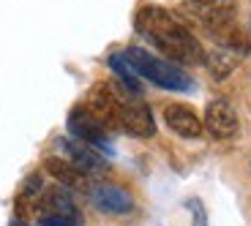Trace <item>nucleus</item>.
<instances>
[{
    "label": "nucleus",
    "instance_id": "obj_1",
    "mask_svg": "<svg viewBox=\"0 0 251 226\" xmlns=\"http://www.w3.org/2000/svg\"><path fill=\"white\" fill-rule=\"evenodd\" d=\"M137 30L172 63H180V66L205 63V49H202L200 38L167 8L142 6L137 14Z\"/></svg>",
    "mask_w": 251,
    "mask_h": 226
},
{
    "label": "nucleus",
    "instance_id": "obj_2",
    "mask_svg": "<svg viewBox=\"0 0 251 226\" xmlns=\"http://www.w3.org/2000/svg\"><path fill=\"white\" fill-rule=\"evenodd\" d=\"M123 57H126V63L134 68L137 76H145L148 82H153V85H158V88H164V90L183 93V90L194 88L191 76L183 74V68H177V66L172 63V60H167V57H156V55H151V52L139 49V46H128V49L123 52Z\"/></svg>",
    "mask_w": 251,
    "mask_h": 226
},
{
    "label": "nucleus",
    "instance_id": "obj_3",
    "mask_svg": "<svg viewBox=\"0 0 251 226\" xmlns=\"http://www.w3.org/2000/svg\"><path fill=\"white\" fill-rule=\"evenodd\" d=\"M180 11L210 33L235 22V0H183Z\"/></svg>",
    "mask_w": 251,
    "mask_h": 226
},
{
    "label": "nucleus",
    "instance_id": "obj_4",
    "mask_svg": "<svg viewBox=\"0 0 251 226\" xmlns=\"http://www.w3.org/2000/svg\"><path fill=\"white\" fill-rule=\"evenodd\" d=\"M88 199L93 202V207L109 215H128L134 213V196L126 188L115 185V182H90Z\"/></svg>",
    "mask_w": 251,
    "mask_h": 226
},
{
    "label": "nucleus",
    "instance_id": "obj_5",
    "mask_svg": "<svg viewBox=\"0 0 251 226\" xmlns=\"http://www.w3.org/2000/svg\"><path fill=\"white\" fill-rule=\"evenodd\" d=\"M69 131L74 134V139H79V142H85V145L99 147V150H104V153L109 150L107 128H104L99 120L90 114V109L85 107V104H79V107L71 109V114H69Z\"/></svg>",
    "mask_w": 251,
    "mask_h": 226
},
{
    "label": "nucleus",
    "instance_id": "obj_6",
    "mask_svg": "<svg viewBox=\"0 0 251 226\" xmlns=\"http://www.w3.org/2000/svg\"><path fill=\"white\" fill-rule=\"evenodd\" d=\"M120 131L139 139H148L156 134V120H153V112L148 109L145 101L134 98V95L123 98V104H120Z\"/></svg>",
    "mask_w": 251,
    "mask_h": 226
},
{
    "label": "nucleus",
    "instance_id": "obj_7",
    "mask_svg": "<svg viewBox=\"0 0 251 226\" xmlns=\"http://www.w3.org/2000/svg\"><path fill=\"white\" fill-rule=\"evenodd\" d=\"M202 126L213 139H232L238 134V112L226 98H216L207 104Z\"/></svg>",
    "mask_w": 251,
    "mask_h": 226
},
{
    "label": "nucleus",
    "instance_id": "obj_8",
    "mask_svg": "<svg viewBox=\"0 0 251 226\" xmlns=\"http://www.w3.org/2000/svg\"><path fill=\"white\" fill-rule=\"evenodd\" d=\"M164 123L183 139H200L205 131L202 117L188 104H167L164 107Z\"/></svg>",
    "mask_w": 251,
    "mask_h": 226
},
{
    "label": "nucleus",
    "instance_id": "obj_9",
    "mask_svg": "<svg viewBox=\"0 0 251 226\" xmlns=\"http://www.w3.org/2000/svg\"><path fill=\"white\" fill-rule=\"evenodd\" d=\"M57 145L66 153V158L74 163L76 169L85 172V175H101V172H107V161L96 153V147L85 145L79 139H60Z\"/></svg>",
    "mask_w": 251,
    "mask_h": 226
},
{
    "label": "nucleus",
    "instance_id": "obj_10",
    "mask_svg": "<svg viewBox=\"0 0 251 226\" xmlns=\"http://www.w3.org/2000/svg\"><path fill=\"white\" fill-rule=\"evenodd\" d=\"M44 169L50 172L57 182H63L66 188L82 191V194H88V191H90V175H85L82 169H76L69 158H47Z\"/></svg>",
    "mask_w": 251,
    "mask_h": 226
},
{
    "label": "nucleus",
    "instance_id": "obj_11",
    "mask_svg": "<svg viewBox=\"0 0 251 226\" xmlns=\"http://www.w3.org/2000/svg\"><path fill=\"white\" fill-rule=\"evenodd\" d=\"M41 215H52V218H69L79 224V210H76L74 199L69 196L66 188H47L41 194Z\"/></svg>",
    "mask_w": 251,
    "mask_h": 226
},
{
    "label": "nucleus",
    "instance_id": "obj_12",
    "mask_svg": "<svg viewBox=\"0 0 251 226\" xmlns=\"http://www.w3.org/2000/svg\"><path fill=\"white\" fill-rule=\"evenodd\" d=\"M240 60H243V55L235 49H226V46H216V49L205 52V68L210 71V76L213 79H226V76L232 74L235 68L240 66Z\"/></svg>",
    "mask_w": 251,
    "mask_h": 226
},
{
    "label": "nucleus",
    "instance_id": "obj_13",
    "mask_svg": "<svg viewBox=\"0 0 251 226\" xmlns=\"http://www.w3.org/2000/svg\"><path fill=\"white\" fill-rule=\"evenodd\" d=\"M109 68L118 74V79L123 82V88L128 90V93L142 95V88H139V76L134 74L131 66L126 63V57H123V55H112V57H109Z\"/></svg>",
    "mask_w": 251,
    "mask_h": 226
},
{
    "label": "nucleus",
    "instance_id": "obj_14",
    "mask_svg": "<svg viewBox=\"0 0 251 226\" xmlns=\"http://www.w3.org/2000/svg\"><path fill=\"white\" fill-rule=\"evenodd\" d=\"M186 207L191 213V226H207V215H205V207H202L200 199H188Z\"/></svg>",
    "mask_w": 251,
    "mask_h": 226
},
{
    "label": "nucleus",
    "instance_id": "obj_15",
    "mask_svg": "<svg viewBox=\"0 0 251 226\" xmlns=\"http://www.w3.org/2000/svg\"><path fill=\"white\" fill-rule=\"evenodd\" d=\"M44 194V182H41V175H30L22 185V196H41Z\"/></svg>",
    "mask_w": 251,
    "mask_h": 226
},
{
    "label": "nucleus",
    "instance_id": "obj_16",
    "mask_svg": "<svg viewBox=\"0 0 251 226\" xmlns=\"http://www.w3.org/2000/svg\"><path fill=\"white\" fill-rule=\"evenodd\" d=\"M38 226H79L76 221H69V218H52V215H41L38 218Z\"/></svg>",
    "mask_w": 251,
    "mask_h": 226
},
{
    "label": "nucleus",
    "instance_id": "obj_17",
    "mask_svg": "<svg viewBox=\"0 0 251 226\" xmlns=\"http://www.w3.org/2000/svg\"><path fill=\"white\" fill-rule=\"evenodd\" d=\"M14 226H25V224H14Z\"/></svg>",
    "mask_w": 251,
    "mask_h": 226
},
{
    "label": "nucleus",
    "instance_id": "obj_18",
    "mask_svg": "<svg viewBox=\"0 0 251 226\" xmlns=\"http://www.w3.org/2000/svg\"><path fill=\"white\" fill-rule=\"evenodd\" d=\"M249 22H251V19H249Z\"/></svg>",
    "mask_w": 251,
    "mask_h": 226
}]
</instances>
